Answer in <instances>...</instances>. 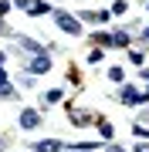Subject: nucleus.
<instances>
[{
	"label": "nucleus",
	"instance_id": "obj_1",
	"mask_svg": "<svg viewBox=\"0 0 149 152\" xmlns=\"http://www.w3.org/2000/svg\"><path fill=\"white\" fill-rule=\"evenodd\" d=\"M54 20H58V27H61V31L75 34V37H78V34H81V24H78V17H71V14L58 10V14H54Z\"/></svg>",
	"mask_w": 149,
	"mask_h": 152
},
{
	"label": "nucleus",
	"instance_id": "obj_2",
	"mask_svg": "<svg viewBox=\"0 0 149 152\" xmlns=\"http://www.w3.org/2000/svg\"><path fill=\"white\" fill-rule=\"evenodd\" d=\"M27 68H31V75H44V71L51 68V58H48V54H34V58L27 61Z\"/></svg>",
	"mask_w": 149,
	"mask_h": 152
},
{
	"label": "nucleus",
	"instance_id": "obj_3",
	"mask_svg": "<svg viewBox=\"0 0 149 152\" xmlns=\"http://www.w3.org/2000/svg\"><path fill=\"white\" fill-rule=\"evenodd\" d=\"M17 7H24V10H27V14H34V17H37V14H48V10H51V7L44 4V0H17Z\"/></svg>",
	"mask_w": 149,
	"mask_h": 152
},
{
	"label": "nucleus",
	"instance_id": "obj_4",
	"mask_svg": "<svg viewBox=\"0 0 149 152\" xmlns=\"http://www.w3.org/2000/svg\"><path fill=\"white\" fill-rule=\"evenodd\" d=\"M37 125H41V115L34 108H24L21 112V129H37Z\"/></svg>",
	"mask_w": 149,
	"mask_h": 152
},
{
	"label": "nucleus",
	"instance_id": "obj_5",
	"mask_svg": "<svg viewBox=\"0 0 149 152\" xmlns=\"http://www.w3.org/2000/svg\"><path fill=\"white\" fill-rule=\"evenodd\" d=\"M122 102H126V105H139V102H142V95H139L136 88H122Z\"/></svg>",
	"mask_w": 149,
	"mask_h": 152
},
{
	"label": "nucleus",
	"instance_id": "obj_6",
	"mask_svg": "<svg viewBox=\"0 0 149 152\" xmlns=\"http://www.w3.org/2000/svg\"><path fill=\"white\" fill-rule=\"evenodd\" d=\"M61 149V142H54V139H48V142H37V152H58Z\"/></svg>",
	"mask_w": 149,
	"mask_h": 152
},
{
	"label": "nucleus",
	"instance_id": "obj_7",
	"mask_svg": "<svg viewBox=\"0 0 149 152\" xmlns=\"http://www.w3.org/2000/svg\"><path fill=\"white\" fill-rule=\"evenodd\" d=\"M112 44H115V48H126V44H129V34H126V31L112 34Z\"/></svg>",
	"mask_w": 149,
	"mask_h": 152
},
{
	"label": "nucleus",
	"instance_id": "obj_8",
	"mask_svg": "<svg viewBox=\"0 0 149 152\" xmlns=\"http://www.w3.org/2000/svg\"><path fill=\"white\" fill-rule=\"evenodd\" d=\"M0 98H17V91H14V85L0 81Z\"/></svg>",
	"mask_w": 149,
	"mask_h": 152
},
{
	"label": "nucleus",
	"instance_id": "obj_9",
	"mask_svg": "<svg viewBox=\"0 0 149 152\" xmlns=\"http://www.w3.org/2000/svg\"><path fill=\"white\" fill-rule=\"evenodd\" d=\"M95 41L105 44V48H115V44H112V34H95Z\"/></svg>",
	"mask_w": 149,
	"mask_h": 152
},
{
	"label": "nucleus",
	"instance_id": "obj_10",
	"mask_svg": "<svg viewBox=\"0 0 149 152\" xmlns=\"http://www.w3.org/2000/svg\"><path fill=\"white\" fill-rule=\"evenodd\" d=\"M126 7H129L126 0H115V4H112V14H126Z\"/></svg>",
	"mask_w": 149,
	"mask_h": 152
},
{
	"label": "nucleus",
	"instance_id": "obj_11",
	"mask_svg": "<svg viewBox=\"0 0 149 152\" xmlns=\"http://www.w3.org/2000/svg\"><path fill=\"white\" fill-rule=\"evenodd\" d=\"M109 78H112V81H122L126 75H122V68H112V71H109Z\"/></svg>",
	"mask_w": 149,
	"mask_h": 152
},
{
	"label": "nucleus",
	"instance_id": "obj_12",
	"mask_svg": "<svg viewBox=\"0 0 149 152\" xmlns=\"http://www.w3.org/2000/svg\"><path fill=\"white\" fill-rule=\"evenodd\" d=\"M7 10H10V4H7V0H0V17H4Z\"/></svg>",
	"mask_w": 149,
	"mask_h": 152
},
{
	"label": "nucleus",
	"instance_id": "obj_13",
	"mask_svg": "<svg viewBox=\"0 0 149 152\" xmlns=\"http://www.w3.org/2000/svg\"><path fill=\"white\" fill-rule=\"evenodd\" d=\"M136 152H149V145H146V142H139V145H136Z\"/></svg>",
	"mask_w": 149,
	"mask_h": 152
},
{
	"label": "nucleus",
	"instance_id": "obj_14",
	"mask_svg": "<svg viewBox=\"0 0 149 152\" xmlns=\"http://www.w3.org/2000/svg\"><path fill=\"white\" fill-rule=\"evenodd\" d=\"M4 145H7V139H4V135H0V149H4Z\"/></svg>",
	"mask_w": 149,
	"mask_h": 152
},
{
	"label": "nucleus",
	"instance_id": "obj_15",
	"mask_svg": "<svg viewBox=\"0 0 149 152\" xmlns=\"http://www.w3.org/2000/svg\"><path fill=\"white\" fill-rule=\"evenodd\" d=\"M142 37H146V41H149V27H146V31H142Z\"/></svg>",
	"mask_w": 149,
	"mask_h": 152
},
{
	"label": "nucleus",
	"instance_id": "obj_16",
	"mask_svg": "<svg viewBox=\"0 0 149 152\" xmlns=\"http://www.w3.org/2000/svg\"><path fill=\"white\" fill-rule=\"evenodd\" d=\"M109 152H122V149H119V145H112V149H109Z\"/></svg>",
	"mask_w": 149,
	"mask_h": 152
},
{
	"label": "nucleus",
	"instance_id": "obj_17",
	"mask_svg": "<svg viewBox=\"0 0 149 152\" xmlns=\"http://www.w3.org/2000/svg\"><path fill=\"white\" fill-rule=\"evenodd\" d=\"M0 64H4V51H0Z\"/></svg>",
	"mask_w": 149,
	"mask_h": 152
}]
</instances>
